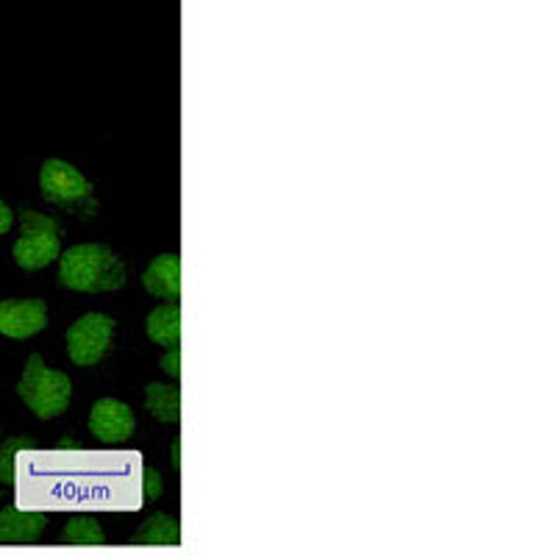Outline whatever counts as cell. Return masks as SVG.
Here are the masks:
<instances>
[{"instance_id":"cell-1","label":"cell","mask_w":556,"mask_h":556,"mask_svg":"<svg viewBox=\"0 0 556 556\" xmlns=\"http://www.w3.org/2000/svg\"><path fill=\"white\" fill-rule=\"evenodd\" d=\"M59 285L87 295L117 292L126 287V265L103 242H78L59 256Z\"/></svg>"},{"instance_id":"cell-2","label":"cell","mask_w":556,"mask_h":556,"mask_svg":"<svg viewBox=\"0 0 556 556\" xmlns=\"http://www.w3.org/2000/svg\"><path fill=\"white\" fill-rule=\"evenodd\" d=\"M17 395L34 415L42 420H53L67 412L70 401H73V381L62 370L45 365L39 354H31L17 384Z\"/></svg>"},{"instance_id":"cell-3","label":"cell","mask_w":556,"mask_h":556,"mask_svg":"<svg viewBox=\"0 0 556 556\" xmlns=\"http://www.w3.org/2000/svg\"><path fill=\"white\" fill-rule=\"evenodd\" d=\"M20 223H23V235L14 242L12 253L14 262L23 270H42V267H48L62 256V240H59V226L53 217H45L39 212L26 208L20 215Z\"/></svg>"},{"instance_id":"cell-4","label":"cell","mask_w":556,"mask_h":556,"mask_svg":"<svg viewBox=\"0 0 556 556\" xmlns=\"http://www.w3.org/2000/svg\"><path fill=\"white\" fill-rule=\"evenodd\" d=\"M117 331V320L103 312H89V315L78 317L67 329V356L70 362H76L81 367H92L106 356L109 345Z\"/></svg>"},{"instance_id":"cell-5","label":"cell","mask_w":556,"mask_h":556,"mask_svg":"<svg viewBox=\"0 0 556 556\" xmlns=\"http://www.w3.org/2000/svg\"><path fill=\"white\" fill-rule=\"evenodd\" d=\"M39 190H42L45 201L56 203L62 208H78L92 195V184L70 162L48 159L39 170Z\"/></svg>"},{"instance_id":"cell-6","label":"cell","mask_w":556,"mask_h":556,"mask_svg":"<svg viewBox=\"0 0 556 556\" xmlns=\"http://www.w3.org/2000/svg\"><path fill=\"white\" fill-rule=\"evenodd\" d=\"M89 431L101 445H121L137 431V417L126 401L98 399L89 409Z\"/></svg>"},{"instance_id":"cell-7","label":"cell","mask_w":556,"mask_h":556,"mask_svg":"<svg viewBox=\"0 0 556 556\" xmlns=\"http://www.w3.org/2000/svg\"><path fill=\"white\" fill-rule=\"evenodd\" d=\"M48 326V306L39 298L0 301V334L9 340H31Z\"/></svg>"},{"instance_id":"cell-8","label":"cell","mask_w":556,"mask_h":556,"mask_svg":"<svg viewBox=\"0 0 556 556\" xmlns=\"http://www.w3.org/2000/svg\"><path fill=\"white\" fill-rule=\"evenodd\" d=\"M142 285L153 298H162L167 304H176L181 298V260L178 253H162L142 273Z\"/></svg>"},{"instance_id":"cell-9","label":"cell","mask_w":556,"mask_h":556,"mask_svg":"<svg viewBox=\"0 0 556 556\" xmlns=\"http://www.w3.org/2000/svg\"><path fill=\"white\" fill-rule=\"evenodd\" d=\"M45 515L26 513L17 506H9L0 513V543H26L45 529Z\"/></svg>"},{"instance_id":"cell-10","label":"cell","mask_w":556,"mask_h":556,"mask_svg":"<svg viewBox=\"0 0 556 556\" xmlns=\"http://www.w3.org/2000/svg\"><path fill=\"white\" fill-rule=\"evenodd\" d=\"M146 331L151 342L162 348H176L181 342V306L162 304L148 315Z\"/></svg>"},{"instance_id":"cell-11","label":"cell","mask_w":556,"mask_h":556,"mask_svg":"<svg viewBox=\"0 0 556 556\" xmlns=\"http://www.w3.org/2000/svg\"><path fill=\"white\" fill-rule=\"evenodd\" d=\"M146 406L162 424H178L181 420V395L170 384H156V381L148 384Z\"/></svg>"},{"instance_id":"cell-12","label":"cell","mask_w":556,"mask_h":556,"mask_svg":"<svg viewBox=\"0 0 556 556\" xmlns=\"http://www.w3.org/2000/svg\"><path fill=\"white\" fill-rule=\"evenodd\" d=\"M26 448H34L31 437H14L9 440L3 448H0V484H9V481L17 479V456L23 454Z\"/></svg>"},{"instance_id":"cell-13","label":"cell","mask_w":556,"mask_h":556,"mask_svg":"<svg viewBox=\"0 0 556 556\" xmlns=\"http://www.w3.org/2000/svg\"><path fill=\"white\" fill-rule=\"evenodd\" d=\"M64 538H67V543L98 545V543H103V531L92 518H73L67 523V529H64Z\"/></svg>"},{"instance_id":"cell-14","label":"cell","mask_w":556,"mask_h":556,"mask_svg":"<svg viewBox=\"0 0 556 556\" xmlns=\"http://www.w3.org/2000/svg\"><path fill=\"white\" fill-rule=\"evenodd\" d=\"M139 538L146 540V543H176L178 526L173 523L167 515H156V518H153L151 523L142 529V534H139Z\"/></svg>"},{"instance_id":"cell-15","label":"cell","mask_w":556,"mask_h":556,"mask_svg":"<svg viewBox=\"0 0 556 556\" xmlns=\"http://www.w3.org/2000/svg\"><path fill=\"white\" fill-rule=\"evenodd\" d=\"M162 490H165V484H162V476H159V470L142 468V493H146L148 498H159V495H162Z\"/></svg>"},{"instance_id":"cell-16","label":"cell","mask_w":556,"mask_h":556,"mask_svg":"<svg viewBox=\"0 0 556 556\" xmlns=\"http://www.w3.org/2000/svg\"><path fill=\"white\" fill-rule=\"evenodd\" d=\"M162 370H165L167 376H173V379L181 376V348H167L165 359H162Z\"/></svg>"},{"instance_id":"cell-17","label":"cell","mask_w":556,"mask_h":556,"mask_svg":"<svg viewBox=\"0 0 556 556\" xmlns=\"http://www.w3.org/2000/svg\"><path fill=\"white\" fill-rule=\"evenodd\" d=\"M14 226V212L7 201H0V237H7Z\"/></svg>"},{"instance_id":"cell-18","label":"cell","mask_w":556,"mask_h":556,"mask_svg":"<svg viewBox=\"0 0 556 556\" xmlns=\"http://www.w3.org/2000/svg\"><path fill=\"white\" fill-rule=\"evenodd\" d=\"M170 462L176 470L181 468V440H178V437L170 443Z\"/></svg>"}]
</instances>
